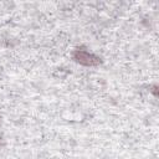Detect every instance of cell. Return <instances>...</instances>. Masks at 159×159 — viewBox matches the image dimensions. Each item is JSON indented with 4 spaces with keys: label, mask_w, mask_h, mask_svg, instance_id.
I'll use <instances>...</instances> for the list:
<instances>
[{
    "label": "cell",
    "mask_w": 159,
    "mask_h": 159,
    "mask_svg": "<svg viewBox=\"0 0 159 159\" xmlns=\"http://www.w3.org/2000/svg\"><path fill=\"white\" fill-rule=\"evenodd\" d=\"M72 58L83 66H97L102 62L99 56L94 55L93 52L88 50H83V48H76L72 52Z\"/></svg>",
    "instance_id": "6da1fadb"
},
{
    "label": "cell",
    "mask_w": 159,
    "mask_h": 159,
    "mask_svg": "<svg viewBox=\"0 0 159 159\" xmlns=\"http://www.w3.org/2000/svg\"><path fill=\"white\" fill-rule=\"evenodd\" d=\"M0 122H1V118H0Z\"/></svg>",
    "instance_id": "7a4b0ae2"
}]
</instances>
